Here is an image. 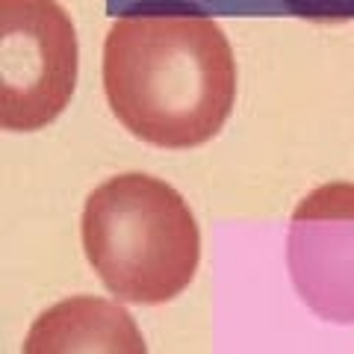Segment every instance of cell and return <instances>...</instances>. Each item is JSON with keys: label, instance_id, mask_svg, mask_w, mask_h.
<instances>
[{"label": "cell", "instance_id": "1", "mask_svg": "<svg viewBox=\"0 0 354 354\" xmlns=\"http://www.w3.org/2000/svg\"><path fill=\"white\" fill-rule=\"evenodd\" d=\"M113 115L153 148L209 142L236 104V59L216 18L192 9L121 15L104 39Z\"/></svg>", "mask_w": 354, "mask_h": 354}, {"label": "cell", "instance_id": "2", "mask_svg": "<svg viewBox=\"0 0 354 354\" xmlns=\"http://www.w3.org/2000/svg\"><path fill=\"white\" fill-rule=\"evenodd\" d=\"M80 239L101 283L127 304L171 301L201 263V227L186 198L142 171L115 174L88 192Z\"/></svg>", "mask_w": 354, "mask_h": 354}, {"label": "cell", "instance_id": "3", "mask_svg": "<svg viewBox=\"0 0 354 354\" xmlns=\"http://www.w3.org/2000/svg\"><path fill=\"white\" fill-rule=\"evenodd\" d=\"M77 71V30L57 0H0V127L53 124L74 97Z\"/></svg>", "mask_w": 354, "mask_h": 354}, {"label": "cell", "instance_id": "4", "mask_svg": "<svg viewBox=\"0 0 354 354\" xmlns=\"http://www.w3.org/2000/svg\"><path fill=\"white\" fill-rule=\"evenodd\" d=\"M286 266L316 316L354 322V183H325L295 207Z\"/></svg>", "mask_w": 354, "mask_h": 354}, {"label": "cell", "instance_id": "5", "mask_svg": "<svg viewBox=\"0 0 354 354\" xmlns=\"http://www.w3.org/2000/svg\"><path fill=\"white\" fill-rule=\"evenodd\" d=\"M24 354H148V346L118 298L71 295L36 316Z\"/></svg>", "mask_w": 354, "mask_h": 354}]
</instances>
